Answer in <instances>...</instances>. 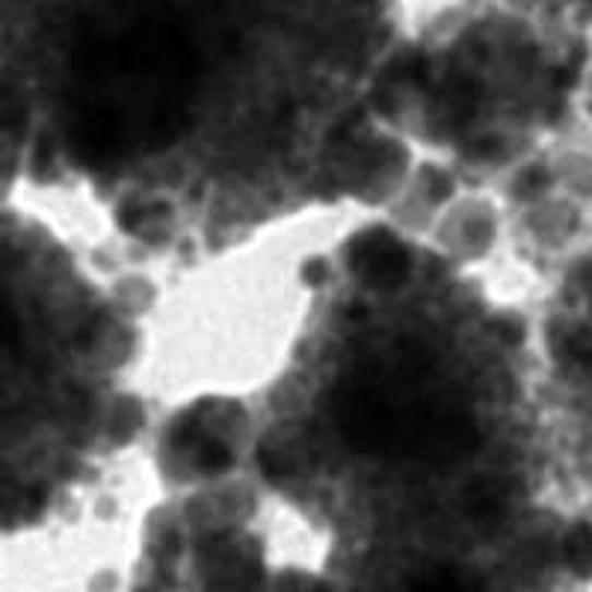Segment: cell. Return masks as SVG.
I'll return each mask as SVG.
<instances>
[{
  "instance_id": "cell-1",
  "label": "cell",
  "mask_w": 592,
  "mask_h": 592,
  "mask_svg": "<svg viewBox=\"0 0 592 592\" xmlns=\"http://www.w3.org/2000/svg\"><path fill=\"white\" fill-rule=\"evenodd\" d=\"M335 418L341 424V436L356 450L377 453L398 439V421L386 406V400L365 382H350L335 394Z\"/></svg>"
},
{
  "instance_id": "cell-2",
  "label": "cell",
  "mask_w": 592,
  "mask_h": 592,
  "mask_svg": "<svg viewBox=\"0 0 592 592\" xmlns=\"http://www.w3.org/2000/svg\"><path fill=\"white\" fill-rule=\"evenodd\" d=\"M350 264L368 285L379 287V291H394L409 279L412 258H409L406 246L391 232L370 228L350 246Z\"/></svg>"
},
{
  "instance_id": "cell-3",
  "label": "cell",
  "mask_w": 592,
  "mask_h": 592,
  "mask_svg": "<svg viewBox=\"0 0 592 592\" xmlns=\"http://www.w3.org/2000/svg\"><path fill=\"white\" fill-rule=\"evenodd\" d=\"M507 510V489L495 477H477L465 489V512L474 521H495Z\"/></svg>"
},
{
  "instance_id": "cell-4",
  "label": "cell",
  "mask_w": 592,
  "mask_h": 592,
  "mask_svg": "<svg viewBox=\"0 0 592 592\" xmlns=\"http://www.w3.org/2000/svg\"><path fill=\"white\" fill-rule=\"evenodd\" d=\"M563 554H566V563H569V569H572V572H578L581 578H592V528L590 524H578V528L566 536Z\"/></svg>"
},
{
  "instance_id": "cell-5",
  "label": "cell",
  "mask_w": 592,
  "mask_h": 592,
  "mask_svg": "<svg viewBox=\"0 0 592 592\" xmlns=\"http://www.w3.org/2000/svg\"><path fill=\"white\" fill-rule=\"evenodd\" d=\"M193 462L196 469L204 471V474H223V471L232 469V450L225 448V445H220V441L214 439H199L193 445Z\"/></svg>"
},
{
  "instance_id": "cell-6",
  "label": "cell",
  "mask_w": 592,
  "mask_h": 592,
  "mask_svg": "<svg viewBox=\"0 0 592 592\" xmlns=\"http://www.w3.org/2000/svg\"><path fill=\"white\" fill-rule=\"evenodd\" d=\"M279 592H332L323 581L308 578V575H287L279 583Z\"/></svg>"
},
{
  "instance_id": "cell-7",
  "label": "cell",
  "mask_w": 592,
  "mask_h": 592,
  "mask_svg": "<svg viewBox=\"0 0 592 592\" xmlns=\"http://www.w3.org/2000/svg\"><path fill=\"white\" fill-rule=\"evenodd\" d=\"M258 462H261V471H264L267 477H273V481H282V477L291 474V462L282 460V453H276V450H261Z\"/></svg>"
},
{
  "instance_id": "cell-8",
  "label": "cell",
  "mask_w": 592,
  "mask_h": 592,
  "mask_svg": "<svg viewBox=\"0 0 592 592\" xmlns=\"http://www.w3.org/2000/svg\"><path fill=\"white\" fill-rule=\"evenodd\" d=\"M471 149H474V152H471L474 161H492V157H498V154L504 152V143H500L498 137H486V140H477Z\"/></svg>"
},
{
  "instance_id": "cell-9",
  "label": "cell",
  "mask_w": 592,
  "mask_h": 592,
  "mask_svg": "<svg viewBox=\"0 0 592 592\" xmlns=\"http://www.w3.org/2000/svg\"><path fill=\"white\" fill-rule=\"evenodd\" d=\"M498 335H500V341H510V344H516V341L521 338V327L516 323V320H500Z\"/></svg>"
},
{
  "instance_id": "cell-10",
  "label": "cell",
  "mask_w": 592,
  "mask_h": 592,
  "mask_svg": "<svg viewBox=\"0 0 592 592\" xmlns=\"http://www.w3.org/2000/svg\"><path fill=\"white\" fill-rule=\"evenodd\" d=\"M303 276H306L308 285H320V282L327 279V264H323V261H311Z\"/></svg>"
},
{
  "instance_id": "cell-11",
  "label": "cell",
  "mask_w": 592,
  "mask_h": 592,
  "mask_svg": "<svg viewBox=\"0 0 592 592\" xmlns=\"http://www.w3.org/2000/svg\"><path fill=\"white\" fill-rule=\"evenodd\" d=\"M137 592H154V590H149V587H143V590H137Z\"/></svg>"
}]
</instances>
